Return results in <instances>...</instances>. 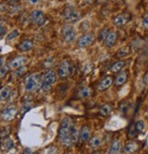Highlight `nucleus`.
Listing matches in <instances>:
<instances>
[{
    "label": "nucleus",
    "mask_w": 148,
    "mask_h": 154,
    "mask_svg": "<svg viewBox=\"0 0 148 154\" xmlns=\"http://www.w3.org/2000/svg\"><path fill=\"white\" fill-rule=\"evenodd\" d=\"M74 123L72 122L71 119L69 117H66L62 119L60 129H58V140L60 141L67 146L71 147L74 145V141L72 139V127Z\"/></svg>",
    "instance_id": "obj_1"
},
{
    "label": "nucleus",
    "mask_w": 148,
    "mask_h": 154,
    "mask_svg": "<svg viewBox=\"0 0 148 154\" xmlns=\"http://www.w3.org/2000/svg\"><path fill=\"white\" fill-rule=\"evenodd\" d=\"M42 79L39 73H32L27 76L24 79L25 89L28 92L37 91L39 88H41Z\"/></svg>",
    "instance_id": "obj_2"
},
{
    "label": "nucleus",
    "mask_w": 148,
    "mask_h": 154,
    "mask_svg": "<svg viewBox=\"0 0 148 154\" xmlns=\"http://www.w3.org/2000/svg\"><path fill=\"white\" fill-rule=\"evenodd\" d=\"M57 80V74L54 70H47L46 73L42 77V83H41V89L44 91H49L52 85Z\"/></svg>",
    "instance_id": "obj_3"
},
{
    "label": "nucleus",
    "mask_w": 148,
    "mask_h": 154,
    "mask_svg": "<svg viewBox=\"0 0 148 154\" xmlns=\"http://www.w3.org/2000/svg\"><path fill=\"white\" fill-rule=\"evenodd\" d=\"M73 72V66L70 60H64L61 63L58 69V77L61 79H66L71 76Z\"/></svg>",
    "instance_id": "obj_4"
},
{
    "label": "nucleus",
    "mask_w": 148,
    "mask_h": 154,
    "mask_svg": "<svg viewBox=\"0 0 148 154\" xmlns=\"http://www.w3.org/2000/svg\"><path fill=\"white\" fill-rule=\"evenodd\" d=\"M64 20L68 23H74L80 18V14L73 8H67L62 14Z\"/></svg>",
    "instance_id": "obj_5"
},
{
    "label": "nucleus",
    "mask_w": 148,
    "mask_h": 154,
    "mask_svg": "<svg viewBox=\"0 0 148 154\" xmlns=\"http://www.w3.org/2000/svg\"><path fill=\"white\" fill-rule=\"evenodd\" d=\"M61 34L64 40L68 43H72L76 38V32L71 26L66 25L61 29Z\"/></svg>",
    "instance_id": "obj_6"
},
{
    "label": "nucleus",
    "mask_w": 148,
    "mask_h": 154,
    "mask_svg": "<svg viewBox=\"0 0 148 154\" xmlns=\"http://www.w3.org/2000/svg\"><path fill=\"white\" fill-rule=\"evenodd\" d=\"M28 62V58L27 57H16L10 62L8 63V66L12 69H17L19 68L24 67Z\"/></svg>",
    "instance_id": "obj_7"
},
{
    "label": "nucleus",
    "mask_w": 148,
    "mask_h": 154,
    "mask_svg": "<svg viewBox=\"0 0 148 154\" xmlns=\"http://www.w3.org/2000/svg\"><path fill=\"white\" fill-rule=\"evenodd\" d=\"M30 20L32 23L38 25V26H42L45 22V15L43 11L41 10H34L30 14Z\"/></svg>",
    "instance_id": "obj_8"
},
{
    "label": "nucleus",
    "mask_w": 148,
    "mask_h": 154,
    "mask_svg": "<svg viewBox=\"0 0 148 154\" xmlns=\"http://www.w3.org/2000/svg\"><path fill=\"white\" fill-rule=\"evenodd\" d=\"M131 19V15L129 13H123V14H119L113 17V24L116 26H124L129 20Z\"/></svg>",
    "instance_id": "obj_9"
},
{
    "label": "nucleus",
    "mask_w": 148,
    "mask_h": 154,
    "mask_svg": "<svg viewBox=\"0 0 148 154\" xmlns=\"http://www.w3.org/2000/svg\"><path fill=\"white\" fill-rule=\"evenodd\" d=\"M94 41V35L93 33H87L81 36L78 39V46L80 48H85L90 46Z\"/></svg>",
    "instance_id": "obj_10"
},
{
    "label": "nucleus",
    "mask_w": 148,
    "mask_h": 154,
    "mask_svg": "<svg viewBox=\"0 0 148 154\" xmlns=\"http://www.w3.org/2000/svg\"><path fill=\"white\" fill-rule=\"evenodd\" d=\"M17 114V109L15 107L6 108L1 112V118L5 121H11Z\"/></svg>",
    "instance_id": "obj_11"
},
{
    "label": "nucleus",
    "mask_w": 148,
    "mask_h": 154,
    "mask_svg": "<svg viewBox=\"0 0 148 154\" xmlns=\"http://www.w3.org/2000/svg\"><path fill=\"white\" fill-rule=\"evenodd\" d=\"M90 136H91V131H90V129L87 126H82L80 131V133H79V140L81 143H84L88 140H90Z\"/></svg>",
    "instance_id": "obj_12"
},
{
    "label": "nucleus",
    "mask_w": 148,
    "mask_h": 154,
    "mask_svg": "<svg viewBox=\"0 0 148 154\" xmlns=\"http://www.w3.org/2000/svg\"><path fill=\"white\" fill-rule=\"evenodd\" d=\"M112 82H113V79L111 76H107L105 77L104 79H102V81L99 83L98 85V89L100 91H104L106 89H108L112 85Z\"/></svg>",
    "instance_id": "obj_13"
},
{
    "label": "nucleus",
    "mask_w": 148,
    "mask_h": 154,
    "mask_svg": "<svg viewBox=\"0 0 148 154\" xmlns=\"http://www.w3.org/2000/svg\"><path fill=\"white\" fill-rule=\"evenodd\" d=\"M34 47V43L32 40L30 39H25L23 40L21 43H19L17 45V49L20 50V51H23V52H26V51H29L31 50Z\"/></svg>",
    "instance_id": "obj_14"
},
{
    "label": "nucleus",
    "mask_w": 148,
    "mask_h": 154,
    "mask_svg": "<svg viewBox=\"0 0 148 154\" xmlns=\"http://www.w3.org/2000/svg\"><path fill=\"white\" fill-rule=\"evenodd\" d=\"M127 79H128V72H127L126 70L121 71L119 74L117 75V77H116V79H115V81H114L115 86L119 87V86L124 85V84L126 82Z\"/></svg>",
    "instance_id": "obj_15"
},
{
    "label": "nucleus",
    "mask_w": 148,
    "mask_h": 154,
    "mask_svg": "<svg viewBox=\"0 0 148 154\" xmlns=\"http://www.w3.org/2000/svg\"><path fill=\"white\" fill-rule=\"evenodd\" d=\"M117 38H118V34L117 32L115 31H112L109 36L107 37V38L104 40V45L107 47V48H112L117 41Z\"/></svg>",
    "instance_id": "obj_16"
},
{
    "label": "nucleus",
    "mask_w": 148,
    "mask_h": 154,
    "mask_svg": "<svg viewBox=\"0 0 148 154\" xmlns=\"http://www.w3.org/2000/svg\"><path fill=\"white\" fill-rule=\"evenodd\" d=\"M121 148H122L121 141L118 140H115L111 144L108 154H118V153H119V151L121 150Z\"/></svg>",
    "instance_id": "obj_17"
},
{
    "label": "nucleus",
    "mask_w": 148,
    "mask_h": 154,
    "mask_svg": "<svg viewBox=\"0 0 148 154\" xmlns=\"http://www.w3.org/2000/svg\"><path fill=\"white\" fill-rule=\"evenodd\" d=\"M137 149H138V143L136 141H130L124 147V151L125 154H132V153L135 152Z\"/></svg>",
    "instance_id": "obj_18"
},
{
    "label": "nucleus",
    "mask_w": 148,
    "mask_h": 154,
    "mask_svg": "<svg viewBox=\"0 0 148 154\" xmlns=\"http://www.w3.org/2000/svg\"><path fill=\"white\" fill-rule=\"evenodd\" d=\"M125 66V62L124 60H119V61H116L114 62L112 67H111V71L112 73H118V72H121L122 69L124 68Z\"/></svg>",
    "instance_id": "obj_19"
},
{
    "label": "nucleus",
    "mask_w": 148,
    "mask_h": 154,
    "mask_svg": "<svg viewBox=\"0 0 148 154\" xmlns=\"http://www.w3.org/2000/svg\"><path fill=\"white\" fill-rule=\"evenodd\" d=\"M113 109V104L112 103H105L103 104L99 110V113L102 116H108Z\"/></svg>",
    "instance_id": "obj_20"
},
{
    "label": "nucleus",
    "mask_w": 148,
    "mask_h": 154,
    "mask_svg": "<svg viewBox=\"0 0 148 154\" xmlns=\"http://www.w3.org/2000/svg\"><path fill=\"white\" fill-rule=\"evenodd\" d=\"M14 146H15L14 141H13L10 138H5V140L2 139V143H1V148H2V149H5V150L8 151V150H10L11 149H13Z\"/></svg>",
    "instance_id": "obj_21"
},
{
    "label": "nucleus",
    "mask_w": 148,
    "mask_h": 154,
    "mask_svg": "<svg viewBox=\"0 0 148 154\" xmlns=\"http://www.w3.org/2000/svg\"><path fill=\"white\" fill-rule=\"evenodd\" d=\"M102 140L100 136H94L89 140V146L91 148H98L102 145Z\"/></svg>",
    "instance_id": "obj_22"
},
{
    "label": "nucleus",
    "mask_w": 148,
    "mask_h": 154,
    "mask_svg": "<svg viewBox=\"0 0 148 154\" xmlns=\"http://www.w3.org/2000/svg\"><path fill=\"white\" fill-rule=\"evenodd\" d=\"M92 93H93V91L90 88L83 87L79 90V97L80 99H87L92 95Z\"/></svg>",
    "instance_id": "obj_23"
},
{
    "label": "nucleus",
    "mask_w": 148,
    "mask_h": 154,
    "mask_svg": "<svg viewBox=\"0 0 148 154\" xmlns=\"http://www.w3.org/2000/svg\"><path fill=\"white\" fill-rule=\"evenodd\" d=\"M131 50H130V48L129 47H123L121 48H119L116 52V57H119V58H122V57H124L126 56H128L130 54Z\"/></svg>",
    "instance_id": "obj_24"
},
{
    "label": "nucleus",
    "mask_w": 148,
    "mask_h": 154,
    "mask_svg": "<svg viewBox=\"0 0 148 154\" xmlns=\"http://www.w3.org/2000/svg\"><path fill=\"white\" fill-rule=\"evenodd\" d=\"M112 31H111V29L109 28V27H104V28H102L101 31H100V33H99V37H98V40L99 41H104L106 38H107V37L109 36V34L111 33Z\"/></svg>",
    "instance_id": "obj_25"
},
{
    "label": "nucleus",
    "mask_w": 148,
    "mask_h": 154,
    "mask_svg": "<svg viewBox=\"0 0 148 154\" xmlns=\"http://www.w3.org/2000/svg\"><path fill=\"white\" fill-rule=\"evenodd\" d=\"M11 93V89L8 87H3L1 88V92H0V96H1V100L4 101L7 99H8V97L10 96Z\"/></svg>",
    "instance_id": "obj_26"
},
{
    "label": "nucleus",
    "mask_w": 148,
    "mask_h": 154,
    "mask_svg": "<svg viewBox=\"0 0 148 154\" xmlns=\"http://www.w3.org/2000/svg\"><path fill=\"white\" fill-rule=\"evenodd\" d=\"M134 128L135 130V132L137 134H140L144 130V123L143 120H138L134 123Z\"/></svg>",
    "instance_id": "obj_27"
},
{
    "label": "nucleus",
    "mask_w": 148,
    "mask_h": 154,
    "mask_svg": "<svg viewBox=\"0 0 148 154\" xmlns=\"http://www.w3.org/2000/svg\"><path fill=\"white\" fill-rule=\"evenodd\" d=\"M19 35V31L17 29H15L13 30V31H11L8 36H7V41H11L13 39H15L16 38H17V36Z\"/></svg>",
    "instance_id": "obj_28"
},
{
    "label": "nucleus",
    "mask_w": 148,
    "mask_h": 154,
    "mask_svg": "<svg viewBox=\"0 0 148 154\" xmlns=\"http://www.w3.org/2000/svg\"><path fill=\"white\" fill-rule=\"evenodd\" d=\"M26 71H27V68L24 66V67H22V68H19V69H16L15 72H14V76H15L16 78H19V77H21Z\"/></svg>",
    "instance_id": "obj_29"
},
{
    "label": "nucleus",
    "mask_w": 148,
    "mask_h": 154,
    "mask_svg": "<svg viewBox=\"0 0 148 154\" xmlns=\"http://www.w3.org/2000/svg\"><path fill=\"white\" fill-rule=\"evenodd\" d=\"M130 109V103H128V102H124L122 105H121V108H120V109H121V112L123 113V114H126L127 112H128V109Z\"/></svg>",
    "instance_id": "obj_30"
},
{
    "label": "nucleus",
    "mask_w": 148,
    "mask_h": 154,
    "mask_svg": "<svg viewBox=\"0 0 148 154\" xmlns=\"http://www.w3.org/2000/svg\"><path fill=\"white\" fill-rule=\"evenodd\" d=\"M9 69H10L9 66H7V65H2L1 66V71H0V74H1V79L5 78V76L7 75Z\"/></svg>",
    "instance_id": "obj_31"
},
{
    "label": "nucleus",
    "mask_w": 148,
    "mask_h": 154,
    "mask_svg": "<svg viewBox=\"0 0 148 154\" xmlns=\"http://www.w3.org/2000/svg\"><path fill=\"white\" fill-rule=\"evenodd\" d=\"M30 108H31V104H29V103H25V104L23 105V107L21 108V113L24 114L26 111H27Z\"/></svg>",
    "instance_id": "obj_32"
},
{
    "label": "nucleus",
    "mask_w": 148,
    "mask_h": 154,
    "mask_svg": "<svg viewBox=\"0 0 148 154\" xmlns=\"http://www.w3.org/2000/svg\"><path fill=\"white\" fill-rule=\"evenodd\" d=\"M143 26L148 27V15H146L143 19Z\"/></svg>",
    "instance_id": "obj_33"
},
{
    "label": "nucleus",
    "mask_w": 148,
    "mask_h": 154,
    "mask_svg": "<svg viewBox=\"0 0 148 154\" xmlns=\"http://www.w3.org/2000/svg\"><path fill=\"white\" fill-rule=\"evenodd\" d=\"M21 154H39L37 151L31 150V149H25Z\"/></svg>",
    "instance_id": "obj_34"
},
{
    "label": "nucleus",
    "mask_w": 148,
    "mask_h": 154,
    "mask_svg": "<svg viewBox=\"0 0 148 154\" xmlns=\"http://www.w3.org/2000/svg\"><path fill=\"white\" fill-rule=\"evenodd\" d=\"M27 1L29 4H31V5H37L39 2V0H27Z\"/></svg>",
    "instance_id": "obj_35"
},
{
    "label": "nucleus",
    "mask_w": 148,
    "mask_h": 154,
    "mask_svg": "<svg viewBox=\"0 0 148 154\" xmlns=\"http://www.w3.org/2000/svg\"><path fill=\"white\" fill-rule=\"evenodd\" d=\"M6 33V28H4L3 26H1V38L4 37V34Z\"/></svg>",
    "instance_id": "obj_36"
},
{
    "label": "nucleus",
    "mask_w": 148,
    "mask_h": 154,
    "mask_svg": "<svg viewBox=\"0 0 148 154\" xmlns=\"http://www.w3.org/2000/svg\"><path fill=\"white\" fill-rule=\"evenodd\" d=\"M107 0H96V2L97 3H104V2H106Z\"/></svg>",
    "instance_id": "obj_37"
},
{
    "label": "nucleus",
    "mask_w": 148,
    "mask_h": 154,
    "mask_svg": "<svg viewBox=\"0 0 148 154\" xmlns=\"http://www.w3.org/2000/svg\"><path fill=\"white\" fill-rule=\"evenodd\" d=\"M92 154H102V153H101L100 151H94V152H93V153H92Z\"/></svg>",
    "instance_id": "obj_38"
},
{
    "label": "nucleus",
    "mask_w": 148,
    "mask_h": 154,
    "mask_svg": "<svg viewBox=\"0 0 148 154\" xmlns=\"http://www.w3.org/2000/svg\"><path fill=\"white\" fill-rule=\"evenodd\" d=\"M146 145H147V148H148V137H147V140H146Z\"/></svg>",
    "instance_id": "obj_39"
},
{
    "label": "nucleus",
    "mask_w": 148,
    "mask_h": 154,
    "mask_svg": "<svg viewBox=\"0 0 148 154\" xmlns=\"http://www.w3.org/2000/svg\"><path fill=\"white\" fill-rule=\"evenodd\" d=\"M146 116H147V118H148V109H147V110H146Z\"/></svg>",
    "instance_id": "obj_40"
},
{
    "label": "nucleus",
    "mask_w": 148,
    "mask_h": 154,
    "mask_svg": "<svg viewBox=\"0 0 148 154\" xmlns=\"http://www.w3.org/2000/svg\"><path fill=\"white\" fill-rule=\"evenodd\" d=\"M112 1H114V2H117V1H120V0H112Z\"/></svg>",
    "instance_id": "obj_41"
},
{
    "label": "nucleus",
    "mask_w": 148,
    "mask_h": 154,
    "mask_svg": "<svg viewBox=\"0 0 148 154\" xmlns=\"http://www.w3.org/2000/svg\"><path fill=\"white\" fill-rule=\"evenodd\" d=\"M13 1H14V2H16V1H18V0H13Z\"/></svg>",
    "instance_id": "obj_42"
}]
</instances>
